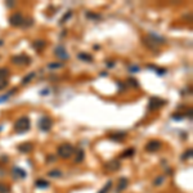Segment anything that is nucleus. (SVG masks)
Returning a JSON list of instances; mask_svg holds the SVG:
<instances>
[{
  "label": "nucleus",
  "instance_id": "obj_1",
  "mask_svg": "<svg viewBox=\"0 0 193 193\" xmlns=\"http://www.w3.org/2000/svg\"><path fill=\"white\" fill-rule=\"evenodd\" d=\"M30 127H31V122H30V118L27 116H22L19 117L17 121L14 122V126H13V130L17 134H23V133L28 131Z\"/></svg>",
  "mask_w": 193,
  "mask_h": 193
},
{
  "label": "nucleus",
  "instance_id": "obj_2",
  "mask_svg": "<svg viewBox=\"0 0 193 193\" xmlns=\"http://www.w3.org/2000/svg\"><path fill=\"white\" fill-rule=\"evenodd\" d=\"M57 152H58V156L59 157H62V158H70L72 156V153L75 152V149H74V147H72L71 144L66 143V144L59 145Z\"/></svg>",
  "mask_w": 193,
  "mask_h": 193
},
{
  "label": "nucleus",
  "instance_id": "obj_3",
  "mask_svg": "<svg viewBox=\"0 0 193 193\" xmlns=\"http://www.w3.org/2000/svg\"><path fill=\"white\" fill-rule=\"evenodd\" d=\"M39 129H40L41 131H49L50 129H51V126H53V120H51L49 116H46V115H44V116H41L40 117V120H39Z\"/></svg>",
  "mask_w": 193,
  "mask_h": 193
},
{
  "label": "nucleus",
  "instance_id": "obj_4",
  "mask_svg": "<svg viewBox=\"0 0 193 193\" xmlns=\"http://www.w3.org/2000/svg\"><path fill=\"white\" fill-rule=\"evenodd\" d=\"M9 23L13 26V27H19V26L25 25V18L19 12H16L9 17Z\"/></svg>",
  "mask_w": 193,
  "mask_h": 193
},
{
  "label": "nucleus",
  "instance_id": "obj_5",
  "mask_svg": "<svg viewBox=\"0 0 193 193\" xmlns=\"http://www.w3.org/2000/svg\"><path fill=\"white\" fill-rule=\"evenodd\" d=\"M10 61L17 64V66H22V64H26V66H28L30 63H31V58L28 57V55L26 54H18V55H14V57H12Z\"/></svg>",
  "mask_w": 193,
  "mask_h": 193
},
{
  "label": "nucleus",
  "instance_id": "obj_6",
  "mask_svg": "<svg viewBox=\"0 0 193 193\" xmlns=\"http://www.w3.org/2000/svg\"><path fill=\"white\" fill-rule=\"evenodd\" d=\"M161 148V142L157 139H152L145 144V151L147 152H156Z\"/></svg>",
  "mask_w": 193,
  "mask_h": 193
},
{
  "label": "nucleus",
  "instance_id": "obj_7",
  "mask_svg": "<svg viewBox=\"0 0 193 193\" xmlns=\"http://www.w3.org/2000/svg\"><path fill=\"white\" fill-rule=\"evenodd\" d=\"M147 39L152 42L153 45H157V44H165V42H166V39H165V37H162V36H160V35H157V34H154V32H149V34H148V36H147Z\"/></svg>",
  "mask_w": 193,
  "mask_h": 193
},
{
  "label": "nucleus",
  "instance_id": "obj_8",
  "mask_svg": "<svg viewBox=\"0 0 193 193\" xmlns=\"http://www.w3.org/2000/svg\"><path fill=\"white\" fill-rule=\"evenodd\" d=\"M54 54L57 55V57H58L59 59H63V61H67V59L70 58V55H68L67 50L64 49V46H63V45H58V46H55V49H54Z\"/></svg>",
  "mask_w": 193,
  "mask_h": 193
},
{
  "label": "nucleus",
  "instance_id": "obj_9",
  "mask_svg": "<svg viewBox=\"0 0 193 193\" xmlns=\"http://www.w3.org/2000/svg\"><path fill=\"white\" fill-rule=\"evenodd\" d=\"M165 104V101L164 99H160V98H156V97H153L149 99V106H148V108L149 110H156L158 108V107H161V106H164Z\"/></svg>",
  "mask_w": 193,
  "mask_h": 193
},
{
  "label": "nucleus",
  "instance_id": "obj_10",
  "mask_svg": "<svg viewBox=\"0 0 193 193\" xmlns=\"http://www.w3.org/2000/svg\"><path fill=\"white\" fill-rule=\"evenodd\" d=\"M107 171H117L120 169V161L118 160H111L104 165Z\"/></svg>",
  "mask_w": 193,
  "mask_h": 193
},
{
  "label": "nucleus",
  "instance_id": "obj_11",
  "mask_svg": "<svg viewBox=\"0 0 193 193\" xmlns=\"http://www.w3.org/2000/svg\"><path fill=\"white\" fill-rule=\"evenodd\" d=\"M34 149V144L27 142V143H22L18 145V151L22 152V153H30Z\"/></svg>",
  "mask_w": 193,
  "mask_h": 193
},
{
  "label": "nucleus",
  "instance_id": "obj_12",
  "mask_svg": "<svg viewBox=\"0 0 193 193\" xmlns=\"http://www.w3.org/2000/svg\"><path fill=\"white\" fill-rule=\"evenodd\" d=\"M108 138L110 139H112V140H116V142H122L124 139L126 138V133H113V134H110L108 135Z\"/></svg>",
  "mask_w": 193,
  "mask_h": 193
},
{
  "label": "nucleus",
  "instance_id": "obj_13",
  "mask_svg": "<svg viewBox=\"0 0 193 193\" xmlns=\"http://www.w3.org/2000/svg\"><path fill=\"white\" fill-rule=\"evenodd\" d=\"M12 174H14V177L16 178H22V179H25L26 178V171L25 170H22L21 167H18V166H14L12 169Z\"/></svg>",
  "mask_w": 193,
  "mask_h": 193
},
{
  "label": "nucleus",
  "instance_id": "obj_14",
  "mask_svg": "<svg viewBox=\"0 0 193 193\" xmlns=\"http://www.w3.org/2000/svg\"><path fill=\"white\" fill-rule=\"evenodd\" d=\"M127 184H129V180H127L126 178H120V180H118V186H117V188H116V192L120 193V192H122L124 189H126Z\"/></svg>",
  "mask_w": 193,
  "mask_h": 193
},
{
  "label": "nucleus",
  "instance_id": "obj_15",
  "mask_svg": "<svg viewBox=\"0 0 193 193\" xmlns=\"http://www.w3.org/2000/svg\"><path fill=\"white\" fill-rule=\"evenodd\" d=\"M45 45H46V42L44 40H36V41H34L32 44H31L32 48L35 49V50H39V51H40L41 49H44Z\"/></svg>",
  "mask_w": 193,
  "mask_h": 193
},
{
  "label": "nucleus",
  "instance_id": "obj_16",
  "mask_svg": "<svg viewBox=\"0 0 193 193\" xmlns=\"http://www.w3.org/2000/svg\"><path fill=\"white\" fill-rule=\"evenodd\" d=\"M77 57H79V59H81V61H84V62H88V63L93 62V55H90L88 53H79Z\"/></svg>",
  "mask_w": 193,
  "mask_h": 193
},
{
  "label": "nucleus",
  "instance_id": "obj_17",
  "mask_svg": "<svg viewBox=\"0 0 193 193\" xmlns=\"http://www.w3.org/2000/svg\"><path fill=\"white\" fill-rule=\"evenodd\" d=\"M35 76H36L35 72H30V74H27V75H26V76L23 77V79H22V81H21V84H22V85H27V84H28L30 81H31Z\"/></svg>",
  "mask_w": 193,
  "mask_h": 193
},
{
  "label": "nucleus",
  "instance_id": "obj_18",
  "mask_svg": "<svg viewBox=\"0 0 193 193\" xmlns=\"http://www.w3.org/2000/svg\"><path fill=\"white\" fill-rule=\"evenodd\" d=\"M85 158V152L83 151V149H79L76 153V157H75V162L76 164H80V162H83Z\"/></svg>",
  "mask_w": 193,
  "mask_h": 193
},
{
  "label": "nucleus",
  "instance_id": "obj_19",
  "mask_svg": "<svg viewBox=\"0 0 193 193\" xmlns=\"http://www.w3.org/2000/svg\"><path fill=\"white\" fill-rule=\"evenodd\" d=\"M148 68H149V70H154L158 76H164L167 72L166 68H158V67H154V66H148Z\"/></svg>",
  "mask_w": 193,
  "mask_h": 193
},
{
  "label": "nucleus",
  "instance_id": "obj_20",
  "mask_svg": "<svg viewBox=\"0 0 193 193\" xmlns=\"http://www.w3.org/2000/svg\"><path fill=\"white\" fill-rule=\"evenodd\" d=\"M35 186L37 188H48L49 187V182H46V180H44V179H37Z\"/></svg>",
  "mask_w": 193,
  "mask_h": 193
},
{
  "label": "nucleus",
  "instance_id": "obj_21",
  "mask_svg": "<svg viewBox=\"0 0 193 193\" xmlns=\"http://www.w3.org/2000/svg\"><path fill=\"white\" fill-rule=\"evenodd\" d=\"M8 76H9V70L4 67L0 68V80H7Z\"/></svg>",
  "mask_w": 193,
  "mask_h": 193
},
{
  "label": "nucleus",
  "instance_id": "obj_22",
  "mask_svg": "<svg viewBox=\"0 0 193 193\" xmlns=\"http://www.w3.org/2000/svg\"><path fill=\"white\" fill-rule=\"evenodd\" d=\"M16 92H17V89H13V90H10V92L8 93V94H5V95H1V97H0V103H1V102H7L8 99H9V97L13 95V94H14Z\"/></svg>",
  "mask_w": 193,
  "mask_h": 193
},
{
  "label": "nucleus",
  "instance_id": "obj_23",
  "mask_svg": "<svg viewBox=\"0 0 193 193\" xmlns=\"http://www.w3.org/2000/svg\"><path fill=\"white\" fill-rule=\"evenodd\" d=\"M48 175L51 177V178H61L62 177V171L61 170H51V171L48 173Z\"/></svg>",
  "mask_w": 193,
  "mask_h": 193
},
{
  "label": "nucleus",
  "instance_id": "obj_24",
  "mask_svg": "<svg viewBox=\"0 0 193 193\" xmlns=\"http://www.w3.org/2000/svg\"><path fill=\"white\" fill-rule=\"evenodd\" d=\"M64 66L63 63H59V62H51L48 64V67L50 68V70H55V68H62Z\"/></svg>",
  "mask_w": 193,
  "mask_h": 193
},
{
  "label": "nucleus",
  "instance_id": "obj_25",
  "mask_svg": "<svg viewBox=\"0 0 193 193\" xmlns=\"http://www.w3.org/2000/svg\"><path fill=\"white\" fill-rule=\"evenodd\" d=\"M111 187H112V182H111V180H110V182L107 183L106 186L103 187L102 189H101L99 192H98V193H108V192H110V189H111Z\"/></svg>",
  "mask_w": 193,
  "mask_h": 193
},
{
  "label": "nucleus",
  "instance_id": "obj_26",
  "mask_svg": "<svg viewBox=\"0 0 193 193\" xmlns=\"http://www.w3.org/2000/svg\"><path fill=\"white\" fill-rule=\"evenodd\" d=\"M133 154H134V149H133V148H129V149H126L125 152L121 153V157H122V158H125V157H131Z\"/></svg>",
  "mask_w": 193,
  "mask_h": 193
},
{
  "label": "nucleus",
  "instance_id": "obj_27",
  "mask_svg": "<svg viewBox=\"0 0 193 193\" xmlns=\"http://www.w3.org/2000/svg\"><path fill=\"white\" fill-rule=\"evenodd\" d=\"M192 153H193V149L192 148H189V149H187L186 152H184V154H183V160H187V158H191L192 157Z\"/></svg>",
  "mask_w": 193,
  "mask_h": 193
},
{
  "label": "nucleus",
  "instance_id": "obj_28",
  "mask_svg": "<svg viewBox=\"0 0 193 193\" xmlns=\"http://www.w3.org/2000/svg\"><path fill=\"white\" fill-rule=\"evenodd\" d=\"M127 83L130 84L131 86H134V88H138V86H139V83H138V80L133 79V77H130V79H127Z\"/></svg>",
  "mask_w": 193,
  "mask_h": 193
},
{
  "label": "nucleus",
  "instance_id": "obj_29",
  "mask_svg": "<svg viewBox=\"0 0 193 193\" xmlns=\"http://www.w3.org/2000/svg\"><path fill=\"white\" fill-rule=\"evenodd\" d=\"M9 192H10V189L5 184H0V193H9Z\"/></svg>",
  "mask_w": 193,
  "mask_h": 193
},
{
  "label": "nucleus",
  "instance_id": "obj_30",
  "mask_svg": "<svg viewBox=\"0 0 193 193\" xmlns=\"http://www.w3.org/2000/svg\"><path fill=\"white\" fill-rule=\"evenodd\" d=\"M8 86V81L7 80H0V90L5 89Z\"/></svg>",
  "mask_w": 193,
  "mask_h": 193
},
{
  "label": "nucleus",
  "instance_id": "obj_31",
  "mask_svg": "<svg viewBox=\"0 0 193 193\" xmlns=\"http://www.w3.org/2000/svg\"><path fill=\"white\" fill-rule=\"evenodd\" d=\"M86 17H88V18H94V19L101 18V16H99V14H92V13H88Z\"/></svg>",
  "mask_w": 193,
  "mask_h": 193
},
{
  "label": "nucleus",
  "instance_id": "obj_32",
  "mask_svg": "<svg viewBox=\"0 0 193 193\" xmlns=\"http://www.w3.org/2000/svg\"><path fill=\"white\" fill-rule=\"evenodd\" d=\"M162 180H164V177H160L158 179H156V180H154V182H153V184H154V186H160V184L162 183Z\"/></svg>",
  "mask_w": 193,
  "mask_h": 193
},
{
  "label": "nucleus",
  "instance_id": "obj_33",
  "mask_svg": "<svg viewBox=\"0 0 193 193\" xmlns=\"http://www.w3.org/2000/svg\"><path fill=\"white\" fill-rule=\"evenodd\" d=\"M70 17H71V12H68V13H67V16H66V17H63V18L61 19V22H59V23H64L68 18H70Z\"/></svg>",
  "mask_w": 193,
  "mask_h": 193
},
{
  "label": "nucleus",
  "instance_id": "obj_34",
  "mask_svg": "<svg viewBox=\"0 0 193 193\" xmlns=\"http://www.w3.org/2000/svg\"><path fill=\"white\" fill-rule=\"evenodd\" d=\"M173 118H174V120H182L183 116L180 115V113H174V115H173Z\"/></svg>",
  "mask_w": 193,
  "mask_h": 193
},
{
  "label": "nucleus",
  "instance_id": "obj_35",
  "mask_svg": "<svg viewBox=\"0 0 193 193\" xmlns=\"http://www.w3.org/2000/svg\"><path fill=\"white\" fill-rule=\"evenodd\" d=\"M139 70H140V68H139L138 66H133V67H130V71H131V72H135V71L138 72Z\"/></svg>",
  "mask_w": 193,
  "mask_h": 193
},
{
  "label": "nucleus",
  "instance_id": "obj_36",
  "mask_svg": "<svg viewBox=\"0 0 193 193\" xmlns=\"http://www.w3.org/2000/svg\"><path fill=\"white\" fill-rule=\"evenodd\" d=\"M115 64H113V62H108V67H113Z\"/></svg>",
  "mask_w": 193,
  "mask_h": 193
},
{
  "label": "nucleus",
  "instance_id": "obj_37",
  "mask_svg": "<svg viewBox=\"0 0 193 193\" xmlns=\"http://www.w3.org/2000/svg\"><path fill=\"white\" fill-rule=\"evenodd\" d=\"M101 76H107V72H101Z\"/></svg>",
  "mask_w": 193,
  "mask_h": 193
},
{
  "label": "nucleus",
  "instance_id": "obj_38",
  "mask_svg": "<svg viewBox=\"0 0 193 193\" xmlns=\"http://www.w3.org/2000/svg\"><path fill=\"white\" fill-rule=\"evenodd\" d=\"M3 44H4V41H3V40H0V45H3Z\"/></svg>",
  "mask_w": 193,
  "mask_h": 193
}]
</instances>
